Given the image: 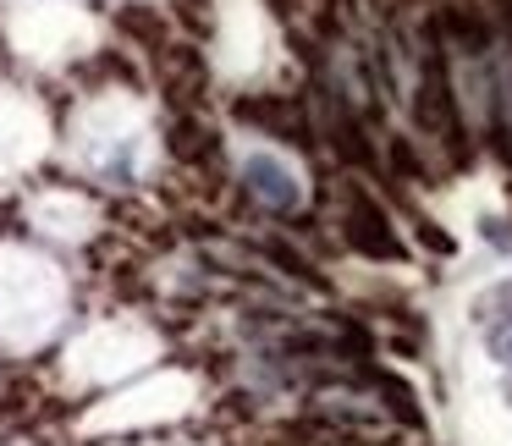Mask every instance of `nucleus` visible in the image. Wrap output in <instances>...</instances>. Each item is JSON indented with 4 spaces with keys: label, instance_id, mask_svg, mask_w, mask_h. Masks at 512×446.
<instances>
[{
    "label": "nucleus",
    "instance_id": "1",
    "mask_svg": "<svg viewBox=\"0 0 512 446\" xmlns=\"http://www.w3.org/2000/svg\"><path fill=\"white\" fill-rule=\"evenodd\" d=\"M413 116L424 133H435L441 144H463V122H457V94L446 78V45L441 34H430V45L419 50V94H413Z\"/></svg>",
    "mask_w": 512,
    "mask_h": 446
},
{
    "label": "nucleus",
    "instance_id": "2",
    "mask_svg": "<svg viewBox=\"0 0 512 446\" xmlns=\"http://www.w3.org/2000/svg\"><path fill=\"white\" fill-rule=\"evenodd\" d=\"M342 237H347V248H358L364 259H402V243H397V232H391V221L369 199H353Z\"/></svg>",
    "mask_w": 512,
    "mask_h": 446
},
{
    "label": "nucleus",
    "instance_id": "3",
    "mask_svg": "<svg viewBox=\"0 0 512 446\" xmlns=\"http://www.w3.org/2000/svg\"><path fill=\"white\" fill-rule=\"evenodd\" d=\"M237 116L254 122V127H265V133H276V138L309 144V116H303V105L292 100V94H254V100H237Z\"/></svg>",
    "mask_w": 512,
    "mask_h": 446
},
{
    "label": "nucleus",
    "instance_id": "4",
    "mask_svg": "<svg viewBox=\"0 0 512 446\" xmlns=\"http://www.w3.org/2000/svg\"><path fill=\"white\" fill-rule=\"evenodd\" d=\"M243 182H248V193H254L259 204H270V210H292V204H298V182H292V171L281 166V160H270V155L243 160Z\"/></svg>",
    "mask_w": 512,
    "mask_h": 446
},
{
    "label": "nucleus",
    "instance_id": "5",
    "mask_svg": "<svg viewBox=\"0 0 512 446\" xmlns=\"http://www.w3.org/2000/svg\"><path fill=\"white\" fill-rule=\"evenodd\" d=\"M171 149H177L182 160H210L215 155V138H210V127H199V122H177L171 127Z\"/></svg>",
    "mask_w": 512,
    "mask_h": 446
},
{
    "label": "nucleus",
    "instance_id": "6",
    "mask_svg": "<svg viewBox=\"0 0 512 446\" xmlns=\"http://www.w3.org/2000/svg\"><path fill=\"white\" fill-rule=\"evenodd\" d=\"M375 386H380V391H386V397H391V413H397L402 424H424V413H419V402H413V391L402 386L397 375H380V369H375Z\"/></svg>",
    "mask_w": 512,
    "mask_h": 446
},
{
    "label": "nucleus",
    "instance_id": "7",
    "mask_svg": "<svg viewBox=\"0 0 512 446\" xmlns=\"http://www.w3.org/2000/svg\"><path fill=\"white\" fill-rule=\"evenodd\" d=\"M265 254L276 259V265L287 270V276H298V281H309V287H320V276H314V270H309V259H298V254H292V248H281V243H265Z\"/></svg>",
    "mask_w": 512,
    "mask_h": 446
},
{
    "label": "nucleus",
    "instance_id": "8",
    "mask_svg": "<svg viewBox=\"0 0 512 446\" xmlns=\"http://www.w3.org/2000/svg\"><path fill=\"white\" fill-rule=\"evenodd\" d=\"M116 23H122L127 34H138V39H155V45H160V23H155V12H138V6H127V12L116 17Z\"/></svg>",
    "mask_w": 512,
    "mask_h": 446
}]
</instances>
